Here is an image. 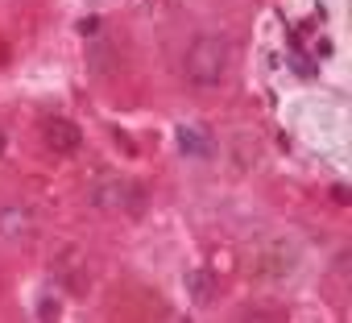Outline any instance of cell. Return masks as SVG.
Segmentation results:
<instances>
[{"label":"cell","mask_w":352,"mask_h":323,"mask_svg":"<svg viewBox=\"0 0 352 323\" xmlns=\"http://www.w3.org/2000/svg\"><path fill=\"white\" fill-rule=\"evenodd\" d=\"M183 286H187V298L191 302H212V294H216V278H212V269H191L187 278H183Z\"/></svg>","instance_id":"obj_4"},{"label":"cell","mask_w":352,"mask_h":323,"mask_svg":"<svg viewBox=\"0 0 352 323\" xmlns=\"http://www.w3.org/2000/svg\"><path fill=\"white\" fill-rule=\"evenodd\" d=\"M30 212H21V208H5L0 212V232L5 236H21V232H30Z\"/></svg>","instance_id":"obj_6"},{"label":"cell","mask_w":352,"mask_h":323,"mask_svg":"<svg viewBox=\"0 0 352 323\" xmlns=\"http://www.w3.org/2000/svg\"><path fill=\"white\" fill-rule=\"evenodd\" d=\"M46 145H50L54 153H75V149L83 145V133H79L75 120L54 116V120H46Z\"/></svg>","instance_id":"obj_2"},{"label":"cell","mask_w":352,"mask_h":323,"mask_svg":"<svg viewBox=\"0 0 352 323\" xmlns=\"http://www.w3.org/2000/svg\"><path fill=\"white\" fill-rule=\"evenodd\" d=\"M228 75V42L216 34H199L187 50V79L199 87H220Z\"/></svg>","instance_id":"obj_1"},{"label":"cell","mask_w":352,"mask_h":323,"mask_svg":"<svg viewBox=\"0 0 352 323\" xmlns=\"http://www.w3.org/2000/svg\"><path fill=\"white\" fill-rule=\"evenodd\" d=\"M129 191H133V187L120 183V179H116V183H100V187L91 191V203H96V208H124V203H129Z\"/></svg>","instance_id":"obj_5"},{"label":"cell","mask_w":352,"mask_h":323,"mask_svg":"<svg viewBox=\"0 0 352 323\" xmlns=\"http://www.w3.org/2000/svg\"><path fill=\"white\" fill-rule=\"evenodd\" d=\"M96 30H100V17H83V21H79V34H83V38H91Z\"/></svg>","instance_id":"obj_8"},{"label":"cell","mask_w":352,"mask_h":323,"mask_svg":"<svg viewBox=\"0 0 352 323\" xmlns=\"http://www.w3.org/2000/svg\"><path fill=\"white\" fill-rule=\"evenodd\" d=\"M241 319H286L282 311H245Z\"/></svg>","instance_id":"obj_9"},{"label":"cell","mask_w":352,"mask_h":323,"mask_svg":"<svg viewBox=\"0 0 352 323\" xmlns=\"http://www.w3.org/2000/svg\"><path fill=\"white\" fill-rule=\"evenodd\" d=\"M179 149H183L187 157H208V153H212V137H208L199 124H183V129H179Z\"/></svg>","instance_id":"obj_3"},{"label":"cell","mask_w":352,"mask_h":323,"mask_svg":"<svg viewBox=\"0 0 352 323\" xmlns=\"http://www.w3.org/2000/svg\"><path fill=\"white\" fill-rule=\"evenodd\" d=\"M331 199H336V203H352V199H348V187H340V183L331 187Z\"/></svg>","instance_id":"obj_10"},{"label":"cell","mask_w":352,"mask_h":323,"mask_svg":"<svg viewBox=\"0 0 352 323\" xmlns=\"http://www.w3.org/2000/svg\"><path fill=\"white\" fill-rule=\"evenodd\" d=\"M38 315H42V319H58V315H63V302H58V298H50V294H46V298H42V302H38Z\"/></svg>","instance_id":"obj_7"},{"label":"cell","mask_w":352,"mask_h":323,"mask_svg":"<svg viewBox=\"0 0 352 323\" xmlns=\"http://www.w3.org/2000/svg\"><path fill=\"white\" fill-rule=\"evenodd\" d=\"M0 153H5V133H0Z\"/></svg>","instance_id":"obj_11"}]
</instances>
